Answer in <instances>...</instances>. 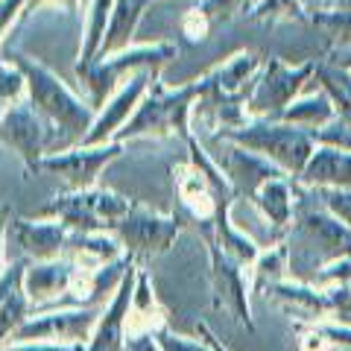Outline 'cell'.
I'll list each match as a JSON object with an SVG mask.
<instances>
[{
	"mask_svg": "<svg viewBox=\"0 0 351 351\" xmlns=\"http://www.w3.org/2000/svg\"><path fill=\"white\" fill-rule=\"evenodd\" d=\"M0 53H3L9 62H15L21 68V73L27 76L29 103L36 106L53 126L62 129V135L71 147L82 144L88 129H91L94 120H97V108L85 106L80 97H76L71 88L64 85L47 64H41L38 59H32V56H27V53L12 50V47H3Z\"/></svg>",
	"mask_w": 351,
	"mask_h": 351,
	"instance_id": "6da1fadb",
	"label": "cell"
},
{
	"mask_svg": "<svg viewBox=\"0 0 351 351\" xmlns=\"http://www.w3.org/2000/svg\"><path fill=\"white\" fill-rule=\"evenodd\" d=\"M199 94H205V82L202 80H193L188 85L176 88H164L158 82V76L152 80L147 97L141 100L138 112L132 114V120L114 135V141L126 144L132 138H141V135H184L188 141V112H191V103L196 100Z\"/></svg>",
	"mask_w": 351,
	"mask_h": 351,
	"instance_id": "7a4b0ae2",
	"label": "cell"
},
{
	"mask_svg": "<svg viewBox=\"0 0 351 351\" xmlns=\"http://www.w3.org/2000/svg\"><path fill=\"white\" fill-rule=\"evenodd\" d=\"M132 199L123 193H114L108 188H85V191H68L38 208L36 217L59 219L71 232H108L120 217H126Z\"/></svg>",
	"mask_w": 351,
	"mask_h": 351,
	"instance_id": "3957f363",
	"label": "cell"
},
{
	"mask_svg": "<svg viewBox=\"0 0 351 351\" xmlns=\"http://www.w3.org/2000/svg\"><path fill=\"white\" fill-rule=\"evenodd\" d=\"M176 53L173 41H152V44H129L123 50H114L108 56H97L88 68H76V76L85 82L91 91V103L100 112L106 106V97L120 85L126 73L144 71V68H158Z\"/></svg>",
	"mask_w": 351,
	"mask_h": 351,
	"instance_id": "277c9868",
	"label": "cell"
},
{
	"mask_svg": "<svg viewBox=\"0 0 351 351\" xmlns=\"http://www.w3.org/2000/svg\"><path fill=\"white\" fill-rule=\"evenodd\" d=\"M182 217L179 214H161V211H152L144 202H132L129 214L120 217L117 223L108 228L120 243H123L126 255L132 261H147V258H156L164 255L173 240L182 234Z\"/></svg>",
	"mask_w": 351,
	"mask_h": 351,
	"instance_id": "5b68a950",
	"label": "cell"
},
{
	"mask_svg": "<svg viewBox=\"0 0 351 351\" xmlns=\"http://www.w3.org/2000/svg\"><path fill=\"white\" fill-rule=\"evenodd\" d=\"M103 307H73L56 304L50 311L32 313L29 319L15 331L9 343H68V346H88ZM6 343V346H9Z\"/></svg>",
	"mask_w": 351,
	"mask_h": 351,
	"instance_id": "8992f818",
	"label": "cell"
},
{
	"mask_svg": "<svg viewBox=\"0 0 351 351\" xmlns=\"http://www.w3.org/2000/svg\"><path fill=\"white\" fill-rule=\"evenodd\" d=\"M47 123L50 120L29 100L12 103L0 114V144L18 152L27 173H36L47 156Z\"/></svg>",
	"mask_w": 351,
	"mask_h": 351,
	"instance_id": "52a82bcc",
	"label": "cell"
},
{
	"mask_svg": "<svg viewBox=\"0 0 351 351\" xmlns=\"http://www.w3.org/2000/svg\"><path fill=\"white\" fill-rule=\"evenodd\" d=\"M126 144L120 141H108V144H76V147H64L56 152H47L41 158L38 170H50L62 176L68 182L71 191H85V188H97V176L103 173L117 156H123Z\"/></svg>",
	"mask_w": 351,
	"mask_h": 351,
	"instance_id": "ba28073f",
	"label": "cell"
},
{
	"mask_svg": "<svg viewBox=\"0 0 351 351\" xmlns=\"http://www.w3.org/2000/svg\"><path fill=\"white\" fill-rule=\"evenodd\" d=\"M156 76L158 73L152 68H144V71L132 73L126 82H120L114 88V94L106 100V106L97 112L94 126L88 129V135H85L82 144H108V141H114L117 132L123 129L132 120V114L138 112V106L147 97V91H149V85H152Z\"/></svg>",
	"mask_w": 351,
	"mask_h": 351,
	"instance_id": "9c48e42d",
	"label": "cell"
},
{
	"mask_svg": "<svg viewBox=\"0 0 351 351\" xmlns=\"http://www.w3.org/2000/svg\"><path fill=\"white\" fill-rule=\"evenodd\" d=\"M208 252H211V293H214V307L228 311L240 325H246L249 331L255 328L249 311V272L237 267L232 258H226L217 243L208 240Z\"/></svg>",
	"mask_w": 351,
	"mask_h": 351,
	"instance_id": "30bf717a",
	"label": "cell"
},
{
	"mask_svg": "<svg viewBox=\"0 0 351 351\" xmlns=\"http://www.w3.org/2000/svg\"><path fill=\"white\" fill-rule=\"evenodd\" d=\"M138 261H132L129 255L112 261L106 267H91V269H76L73 281L68 287L62 304H73V307H103V302H108L117 293L120 281L126 278V272L135 267Z\"/></svg>",
	"mask_w": 351,
	"mask_h": 351,
	"instance_id": "8fae6325",
	"label": "cell"
},
{
	"mask_svg": "<svg viewBox=\"0 0 351 351\" xmlns=\"http://www.w3.org/2000/svg\"><path fill=\"white\" fill-rule=\"evenodd\" d=\"M15 246L24 252L29 261H53L64 255L71 228L59 223V219H44V217H15L12 226Z\"/></svg>",
	"mask_w": 351,
	"mask_h": 351,
	"instance_id": "7c38bea8",
	"label": "cell"
},
{
	"mask_svg": "<svg viewBox=\"0 0 351 351\" xmlns=\"http://www.w3.org/2000/svg\"><path fill=\"white\" fill-rule=\"evenodd\" d=\"M232 138L281 161L287 170H299L307 158V138L287 126H246V129H234Z\"/></svg>",
	"mask_w": 351,
	"mask_h": 351,
	"instance_id": "4fadbf2b",
	"label": "cell"
},
{
	"mask_svg": "<svg viewBox=\"0 0 351 351\" xmlns=\"http://www.w3.org/2000/svg\"><path fill=\"white\" fill-rule=\"evenodd\" d=\"M135 276H138V263L126 272V278L120 281L117 293L103 304L100 322H97L91 343L85 346V351H123L126 316H129V307H132V293H135Z\"/></svg>",
	"mask_w": 351,
	"mask_h": 351,
	"instance_id": "5bb4252c",
	"label": "cell"
},
{
	"mask_svg": "<svg viewBox=\"0 0 351 351\" xmlns=\"http://www.w3.org/2000/svg\"><path fill=\"white\" fill-rule=\"evenodd\" d=\"M73 272H76L73 261L64 255L53 261H29L21 287H24L32 307H41V304L59 302V295H68Z\"/></svg>",
	"mask_w": 351,
	"mask_h": 351,
	"instance_id": "9a60e30c",
	"label": "cell"
},
{
	"mask_svg": "<svg viewBox=\"0 0 351 351\" xmlns=\"http://www.w3.org/2000/svg\"><path fill=\"white\" fill-rule=\"evenodd\" d=\"M161 331H167V311H164V304L158 302L156 290H152L149 272L138 263L135 293H132V307L126 316V343L144 337H158Z\"/></svg>",
	"mask_w": 351,
	"mask_h": 351,
	"instance_id": "2e32d148",
	"label": "cell"
},
{
	"mask_svg": "<svg viewBox=\"0 0 351 351\" xmlns=\"http://www.w3.org/2000/svg\"><path fill=\"white\" fill-rule=\"evenodd\" d=\"M64 258H71L76 269H91L126 258V249L112 232H71Z\"/></svg>",
	"mask_w": 351,
	"mask_h": 351,
	"instance_id": "e0dca14e",
	"label": "cell"
},
{
	"mask_svg": "<svg viewBox=\"0 0 351 351\" xmlns=\"http://www.w3.org/2000/svg\"><path fill=\"white\" fill-rule=\"evenodd\" d=\"M114 12V0H88V12H85V32H82V50L76 68H88L103 50L106 29L112 24Z\"/></svg>",
	"mask_w": 351,
	"mask_h": 351,
	"instance_id": "ac0fdd59",
	"label": "cell"
},
{
	"mask_svg": "<svg viewBox=\"0 0 351 351\" xmlns=\"http://www.w3.org/2000/svg\"><path fill=\"white\" fill-rule=\"evenodd\" d=\"M144 6H147V0H114L112 24L106 29V41H103L100 56H108V53H114V50L129 47V41L138 29V21L144 15Z\"/></svg>",
	"mask_w": 351,
	"mask_h": 351,
	"instance_id": "d6986e66",
	"label": "cell"
},
{
	"mask_svg": "<svg viewBox=\"0 0 351 351\" xmlns=\"http://www.w3.org/2000/svg\"><path fill=\"white\" fill-rule=\"evenodd\" d=\"M228 176H232V182L237 184L243 193H252L261 188L263 182L269 179H278V170L272 167L269 161H263L258 156H252V152H243V149H234L232 152V164H228Z\"/></svg>",
	"mask_w": 351,
	"mask_h": 351,
	"instance_id": "ffe728a7",
	"label": "cell"
},
{
	"mask_svg": "<svg viewBox=\"0 0 351 351\" xmlns=\"http://www.w3.org/2000/svg\"><path fill=\"white\" fill-rule=\"evenodd\" d=\"M287 258H290V249L284 246V243L263 249L261 255H258V261L252 263V269H249V290L258 293V290H267L269 284L284 281Z\"/></svg>",
	"mask_w": 351,
	"mask_h": 351,
	"instance_id": "44dd1931",
	"label": "cell"
},
{
	"mask_svg": "<svg viewBox=\"0 0 351 351\" xmlns=\"http://www.w3.org/2000/svg\"><path fill=\"white\" fill-rule=\"evenodd\" d=\"M255 202L261 205L263 217L276 226H287L290 223V214H293V202H290V188L287 182L281 179H269L263 182L261 188L255 191Z\"/></svg>",
	"mask_w": 351,
	"mask_h": 351,
	"instance_id": "7402d4cb",
	"label": "cell"
},
{
	"mask_svg": "<svg viewBox=\"0 0 351 351\" xmlns=\"http://www.w3.org/2000/svg\"><path fill=\"white\" fill-rule=\"evenodd\" d=\"M299 76H293V73H284L281 64H272V73L258 85V91L255 97H252V108L255 112H261V108H272V106H281L287 97L295 91V82Z\"/></svg>",
	"mask_w": 351,
	"mask_h": 351,
	"instance_id": "603a6c76",
	"label": "cell"
},
{
	"mask_svg": "<svg viewBox=\"0 0 351 351\" xmlns=\"http://www.w3.org/2000/svg\"><path fill=\"white\" fill-rule=\"evenodd\" d=\"M29 311H32V304L27 299L24 287L18 284V287L3 299V304H0V348H3L9 339H12L18 328L32 316Z\"/></svg>",
	"mask_w": 351,
	"mask_h": 351,
	"instance_id": "cb8c5ba5",
	"label": "cell"
},
{
	"mask_svg": "<svg viewBox=\"0 0 351 351\" xmlns=\"http://www.w3.org/2000/svg\"><path fill=\"white\" fill-rule=\"evenodd\" d=\"M156 339H158L161 351H211V348H208L205 339H191V337L173 334L170 328H167V331H161Z\"/></svg>",
	"mask_w": 351,
	"mask_h": 351,
	"instance_id": "d4e9b609",
	"label": "cell"
},
{
	"mask_svg": "<svg viewBox=\"0 0 351 351\" xmlns=\"http://www.w3.org/2000/svg\"><path fill=\"white\" fill-rule=\"evenodd\" d=\"M179 27H182V36L188 41H202L205 32H208V15L202 9H188Z\"/></svg>",
	"mask_w": 351,
	"mask_h": 351,
	"instance_id": "484cf974",
	"label": "cell"
},
{
	"mask_svg": "<svg viewBox=\"0 0 351 351\" xmlns=\"http://www.w3.org/2000/svg\"><path fill=\"white\" fill-rule=\"evenodd\" d=\"M316 328L322 331V337L328 339V346H331V348L351 351V325H339V322H319Z\"/></svg>",
	"mask_w": 351,
	"mask_h": 351,
	"instance_id": "4316f807",
	"label": "cell"
},
{
	"mask_svg": "<svg viewBox=\"0 0 351 351\" xmlns=\"http://www.w3.org/2000/svg\"><path fill=\"white\" fill-rule=\"evenodd\" d=\"M322 199H325L328 208H331V214L339 219V223H346L351 228V193H346V191H325Z\"/></svg>",
	"mask_w": 351,
	"mask_h": 351,
	"instance_id": "83f0119b",
	"label": "cell"
},
{
	"mask_svg": "<svg viewBox=\"0 0 351 351\" xmlns=\"http://www.w3.org/2000/svg\"><path fill=\"white\" fill-rule=\"evenodd\" d=\"M29 0H0V41H3L6 29L12 27V21H21L27 15Z\"/></svg>",
	"mask_w": 351,
	"mask_h": 351,
	"instance_id": "f1b7e54d",
	"label": "cell"
},
{
	"mask_svg": "<svg viewBox=\"0 0 351 351\" xmlns=\"http://www.w3.org/2000/svg\"><path fill=\"white\" fill-rule=\"evenodd\" d=\"M24 269H27V261H15L12 267L3 269V276H0V304H3V299L18 287L21 281H24Z\"/></svg>",
	"mask_w": 351,
	"mask_h": 351,
	"instance_id": "f546056e",
	"label": "cell"
},
{
	"mask_svg": "<svg viewBox=\"0 0 351 351\" xmlns=\"http://www.w3.org/2000/svg\"><path fill=\"white\" fill-rule=\"evenodd\" d=\"M0 351H85V346H68V343H9Z\"/></svg>",
	"mask_w": 351,
	"mask_h": 351,
	"instance_id": "4dcf8cb0",
	"label": "cell"
},
{
	"mask_svg": "<svg viewBox=\"0 0 351 351\" xmlns=\"http://www.w3.org/2000/svg\"><path fill=\"white\" fill-rule=\"evenodd\" d=\"M12 208H9L6 202H0V276H3V261H6V232H9V226H12Z\"/></svg>",
	"mask_w": 351,
	"mask_h": 351,
	"instance_id": "1f68e13d",
	"label": "cell"
},
{
	"mask_svg": "<svg viewBox=\"0 0 351 351\" xmlns=\"http://www.w3.org/2000/svg\"><path fill=\"white\" fill-rule=\"evenodd\" d=\"M196 334H199V339H205V343H208V348H211V351H232V348H228V346H223V343H219V337L211 331V328H208L205 322H199V325H196Z\"/></svg>",
	"mask_w": 351,
	"mask_h": 351,
	"instance_id": "d6a6232c",
	"label": "cell"
},
{
	"mask_svg": "<svg viewBox=\"0 0 351 351\" xmlns=\"http://www.w3.org/2000/svg\"><path fill=\"white\" fill-rule=\"evenodd\" d=\"M123 351H161L156 337H144V339H132V343L123 346Z\"/></svg>",
	"mask_w": 351,
	"mask_h": 351,
	"instance_id": "836d02e7",
	"label": "cell"
},
{
	"mask_svg": "<svg viewBox=\"0 0 351 351\" xmlns=\"http://www.w3.org/2000/svg\"><path fill=\"white\" fill-rule=\"evenodd\" d=\"M38 3H44V0H29V3H27V15L32 12V9H36ZM56 3H62L64 9H71V12H73V9H76V3H80V0H56Z\"/></svg>",
	"mask_w": 351,
	"mask_h": 351,
	"instance_id": "e575fe53",
	"label": "cell"
},
{
	"mask_svg": "<svg viewBox=\"0 0 351 351\" xmlns=\"http://www.w3.org/2000/svg\"><path fill=\"white\" fill-rule=\"evenodd\" d=\"M147 3H152V0H147Z\"/></svg>",
	"mask_w": 351,
	"mask_h": 351,
	"instance_id": "d590c367",
	"label": "cell"
}]
</instances>
